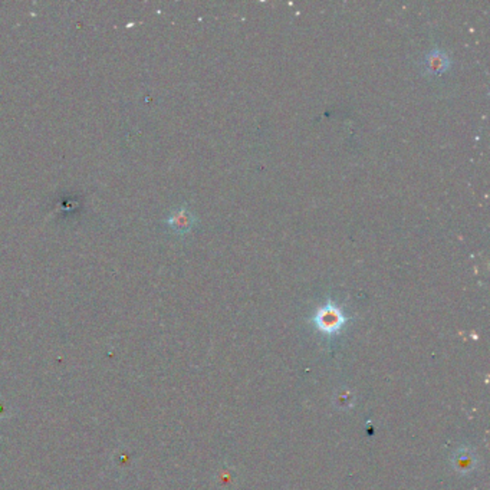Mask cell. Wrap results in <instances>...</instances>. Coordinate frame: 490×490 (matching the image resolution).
Segmentation results:
<instances>
[{"instance_id": "1", "label": "cell", "mask_w": 490, "mask_h": 490, "mask_svg": "<svg viewBox=\"0 0 490 490\" xmlns=\"http://www.w3.org/2000/svg\"><path fill=\"white\" fill-rule=\"evenodd\" d=\"M313 323L321 333L333 335L343 330V326L347 323V316L337 304L326 301V304L315 312Z\"/></svg>"}, {"instance_id": "3", "label": "cell", "mask_w": 490, "mask_h": 490, "mask_svg": "<svg viewBox=\"0 0 490 490\" xmlns=\"http://www.w3.org/2000/svg\"><path fill=\"white\" fill-rule=\"evenodd\" d=\"M194 217L187 208H180L173 213V216L169 219L170 226L179 232V233H186L190 232L193 225H194Z\"/></svg>"}, {"instance_id": "2", "label": "cell", "mask_w": 490, "mask_h": 490, "mask_svg": "<svg viewBox=\"0 0 490 490\" xmlns=\"http://www.w3.org/2000/svg\"><path fill=\"white\" fill-rule=\"evenodd\" d=\"M450 65H452V60L440 48H434L433 50H430L423 60L424 72L433 77H439L445 74L450 68Z\"/></svg>"}]
</instances>
